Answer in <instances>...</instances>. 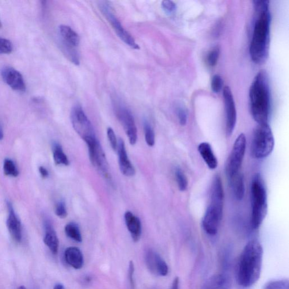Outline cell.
I'll return each instance as SVG.
<instances>
[{"label":"cell","instance_id":"9c48e42d","mask_svg":"<svg viewBox=\"0 0 289 289\" xmlns=\"http://www.w3.org/2000/svg\"><path fill=\"white\" fill-rule=\"evenodd\" d=\"M59 33L64 54L72 63L79 65L80 59L77 48L80 44V38L78 34L70 27L66 25L59 27Z\"/></svg>","mask_w":289,"mask_h":289},{"label":"cell","instance_id":"ac0fdd59","mask_svg":"<svg viewBox=\"0 0 289 289\" xmlns=\"http://www.w3.org/2000/svg\"><path fill=\"white\" fill-rule=\"evenodd\" d=\"M124 220L133 240L139 241L142 232V223L140 219L131 212L127 211L124 214Z\"/></svg>","mask_w":289,"mask_h":289},{"label":"cell","instance_id":"2e32d148","mask_svg":"<svg viewBox=\"0 0 289 289\" xmlns=\"http://www.w3.org/2000/svg\"><path fill=\"white\" fill-rule=\"evenodd\" d=\"M7 206L9 211L6 223L7 229H8L11 236L14 240L20 243L22 239V228L21 221L15 212L12 204L9 202H7Z\"/></svg>","mask_w":289,"mask_h":289},{"label":"cell","instance_id":"5bb4252c","mask_svg":"<svg viewBox=\"0 0 289 289\" xmlns=\"http://www.w3.org/2000/svg\"><path fill=\"white\" fill-rule=\"evenodd\" d=\"M144 259L147 267L152 273L159 276H166L168 275V265L163 259L154 251L147 250Z\"/></svg>","mask_w":289,"mask_h":289},{"label":"cell","instance_id":"1f68e13d","mask_svg":"<svg viewBox=\"0 0 289 289\" xmlns=\"http://www.w3.org/2000/svg\"><path fill=\"white\" fill-rule=\"evenodd\" d=\"M224 85L223 80L219 75H215L211 81V89L213 92L218 93L222 90Z\"/></svg>","mask_w":289,"mask_h":289},{"label":"cell","instance_id":"7bdbcfd3","mask_svg":"<svg viewBox=\"0 0 289 289\" xmlns=\"http://www.w3.org/2000/svg\"><path fill=\"white\" fill-rule=\"evenodd\" d=\"M2 28V23L1 20H0V29Z\"/></svg>","mask_w":289,"mask_h":289},{"label":"cell","instance_id":"836d02e7","mask_svg":"<svg viewBox=\"0 0 289 289\" xmlns=\"http://www.w3.org/2000/svg\"><path fill=\"white\" fill-rule=\"evenodd\" d=\"M162 7L165 12L169 14H173L176 9V5L174 2L165 0L162 2Z\"/></svg>","mask_w":289,"mask_h":289},{"label":"cell","instance_id":"ab89813d","mask_svg":"<svg viewBox=\"0 0 289 289\" xmlns=\"http://www.w3.org/2000/svg\"><path fill=\"white\" fill-rule=\"evenodd\" d=\"M3 136H4V134H3V128L2 125H0V141L3 140Z\"/></svg>","mask_w":289,"mask_h":289},{"label":"cell","instance_id":"8d00e7d4","mask_svg":"<svg viewBox=\"0 0 289 289\" xmlns=\"http://www.w3.org/2000/svg\"><path fill=\"white\" fill-rule=\"evenodd\" d=\"M134 272H135V267H134V263H133V261H130L129 264V269H128V279L129 280V283L131 284V286L132 289L134 288Z\"/></svg>","mask_w":289,"mask_h":289},{"label":"cell","instance_id":"4fadbf2b","mask_svg":"<svg viewBox=\"0 0 289 289\" xmlns=\"http://www.w3.org/2000/svg\"><path fill=\"white\" fill-rule=\"evenodd\" d=\"M116 115L124 128L129 143L134 145L138 140V130L134 116L127 108L119 105L116 107Z\"/></svg>","mask_w":289,"mask_h":289},{"label":"cell","instance_id":"7a4b0ae2","mask_svg":"<svg viewBox=\"0 0 289 289\" xmlns=\"http://www.w3.org/2000/svg\"><path fill=\"white\" fill-rule=\"evenodd\" d=\"M263 248L256 240L249 242L242 251L236 269L237 284L243 288L253 286L260 278Z\"/></svg>","mask_w":289,"mask_h":289},{"label":"cell","instance_id":"cb8c5ba5","mask_svg":"<svg viewBox=\"0 0 289 289\" xmlns=\"http://www.w3.org/2000/svg\"><path fill=\"white\" fill-rule=\"evenodd\" d=\"M53 159L57 165L68 166L69 161L64 154L62 147L58 143H55L53 145Z\"/></svg>","mask_w":289,"mask_h":289},{"label":"cell","instance_id":"d6986e66","mask_svg":"<svg viewBox=\"0 0 289 289\" xmlns=\"http://www.w3.org/2000/svg\"><path fill=\"white\" fill-rule=\"evenodd\" d=\"M45 235L44 242L53 254L58 253L59 240L56 231L50 222L47 220L44 223Z\"/></svg>","mask_w":289,"mask_h":289},{"label":"cell","instance_id":"277c9868","mask_svg":"<svg viewBox=\"0 0 289 289\" xmlns=\"http://www.w3.org/2000/svg\"><path fill=\"white\" fill-rule=\"evenodd\" d=\"M224 193L221 178L216 176L210 191V204L204 213L202 227L206 233L215 235L218 232L223 215Z\"/></svg>","mask_w":289,"mask_h":289},{"label":"cell","instance_id":"52a82bcc","mask_svg":"<svg viewBox=\"0 0 289 289\" xmlns=\"http://www.w3.org/2000/svg\"><path fill=\"white\" fill-rule=\"evenodd\" d=\"M71 120L74 130L86 143L97 139L93 125L81 106L72 108Z\"/></svg>","mask_w":289,"mask_h":289},{"label":"cell","instance_id":"e0dca14e","mask_svg":"<svg viewBox=\"0 0 289 289\" xmlns=\"http://www.w3.org/2000/svg\"><path fill=\"white\" fill-rule=\"evenodd\" d=\"M117 150L121 173L125 176H134L136 173V170L128 159L125 144L122 139L120 138L117 141Z\"/></svg>","mask_w":289,"mask_h":289},{"label":"cell","instance_id":"f35d334b","mask_svg":"<svg viewBox=\"0 0 289 289\" xmlns=\"http://www.w3.org/2000/svg\"><path fill=\"white\" fill-rule=\"evenodd\" d=\"M170 289H179V279L178 277L173 280Z\"/></svg>","mask_w":289,"mask_h":289},{"label":"cell","instance_id":"7c38bea8","mask_svg":"<svg viewBox=\"0 0 289 289\" xmlns=\"http://www.w3.org/2000/svg\"><path fill=\"white\" fill-rule=\"evenodd\" d=\"M224 108L226 113V131L228 136L233 134L237 122V111L232 92L229 87L223 89Z\"/></svg>","mask_w":289,"mask_h":289},{"label":"cell","instance_id":"d6a6232c","mask_svg":"<svg viewBox=\"0 0 289 289\" xmlns=\"http://www.w3.org/2000/svg\"><path fill=\"white\" fill-rule=\"evenodd\" d=\"M55 213L57 216L61 219L66 218L67 211L65 203L63 201H60L57 203L55 208Z\"/></svg>","mask_w":289,"mask_h":289},{"label":"cell","instance_id":"83f0119b","mask_svg":"<svg viewBox=\"0 0 289 289\" xmlns=\"http://www.w3.org/2000/svg\"><path fill=\"white\" fill-rule=\"evenodd\" d=\"M144 138L148 146H153L155 144V134L153 128L148 121H144Z\"/></svg>","mask_w":289,"mask_h":289},{"label":"cell","instance_id":"484cf974","mask_svg":"<svg viewBox=\"0 0 289 289\" xmlns=\"http://www.w3.org/2000/svg\"><path fill=\"white\" fill-rule=\"evenodd\" d=\"M174 175L178 189L182 192L186 191L188 188V181L183 171L180 168H177L174 172Z\"/></svg>","mask_w":289,"mask_h":289},{"label":"cell","instance_id":"e575fe53","mask_svg":"<svg viewBox=\"0 0 289 289\" xmlns=\"http://www.w3.org/2000/svg\"><path fill=\"white\" fill-rule=\"evenodd\" d=\"M107 135L110 145H111L113 150L114 151H116L117 147V141L115 132H114L112 128L109 127L108 128Z\"/></svg>","mask_w":289,"mask_h":289},{"label":"cell","instance_id":"5b68a950","mask_svg":"<svg viewBox=\"0 0 289 289\" xmlns=\"http://www.w3.org/2000/svg\"><path fill=\"white\" fill-rule=\"evenodd\" d=\"M252 217L251 225L254 230L260 228L267 214V195L264 181L260 173L253 178L251 185Z\"/></svg>","mask_w":289,"mask_h":289},{"label":"cell","instance_id":"ba28073f","mask_svg":"<svg viewBox=\"0 0 289 289\" xmlns=\"http://www.w3.org/2000/svg\"><path fill=\"white\" fill-rule=\"evenodd\" d=\"M246 149V138L244 134L235 140L232 149L226 164V174L229 180L239 173Z\"/></svg>","mask_w":289,"mask_h":289},{"label":"cell","instance_id":"b9f144b4","mask_svg":"<svg viewBox=\"0 0 289 289\" xmlns=\"http://www.w3.org/2000/svg\"><path fill=\"white\" fill-rule=\"evenodd\" d=\"M17 289H26V288L24 286H21L19 287Z\"/></svg>","mask_w":289,"mask_h":289},{"label":"cell","instance_id":"4dcf8cb0","mask_svg":"<svg viewBox=\"0 0 289 289\" xmlns=\"http://www.w3.org/2000/svg\"><path fill=\"white\" fill-rule=\"evenodd\" d=\"M13 51V45L11 42L4 38L0 37V55L10 54Z\"/></svg>","mask_w":289,"mask_h":289},{"label":"cell","instance_id":"3957f363","mask_svg":"<svg viewBox=\"0 0 289 289\" xmlns=\"http://www.w3.org/2000/svg\"><path fill=\"white\" fill-rule=\"evenodd\" d=\"M251 113L258 124H267L271 112V92L268 76L260 70L255 77L249 92Z\"/></svg>","mask_w":289,"mask_h":289},{"label":"cell","instance_id":"7402d4cb","mask_svg":"<svg viewBox=\"0 0 289 289\" xmlns=\"http://www.w3.org/2000/svg\"><path fill=\"white\" fill-rule=\"evenodd\" d=\"M64 259L66 263L76 269H80L83 267L84 258L83 254L77 247H70L67 248L64 252Z\"/></svg>","mask_w":289,"mask_h":289},{"label":"cell","instance_id":"603a6c76","mask_svg":"<svg viewBox=\"0 0 289 289\" xmlns=\"http://www.w3.org/2000/svg\"><path fill=\"white\" fill-rule=\"evenodd\" d=\"M230 180L235 199L238 201L242 200L245 195V184L242 174L238 173Z\"/></svg>","mask_w":289,"mask_h":289},{"label":"cell","instance_id":"74e56055","mask_svg":"<svg viewBox=\"0 0 289 289\" xmlns=\"http://www.w3.org/2000/svg\"><path fill=\"white\" fill-rule=\"evenodd\" d=\"M39 173L42 177L47 178L49 176L48 171L43 166H40L39 169Z\"/></svg>","mask_w":289,"mask_h":289},{"label":"cell","instance_id":"ffe728a7","mask_svg":"<svg viewBox=\"0 0 289 289\" xmlns=\"http://www.w3.org/2000/svg\"><path fill=\"white\" fill-rule=\"evenodd\" d=\"M201 289H231L230 278L226 274H216L210 277Z\"/></svg>","mask_w":289,"mask_h":289},{"label":"cell","instance_id":"4316f807","mask_svg":"<svg viewBox=\"0 0 289 289\" xmlns=\"http://www.w3.org/2000/svg\"><path fill=\"white\" fill-rule=\"evenodd\" d=\"M3 172L5 175L13 177L18 176L19 172L14 162L10 159H5L3 165Z\"/></svg>","mask_w":289,"mask_h":289},{"label":"cell","instance_id":"8fae6325","mask_svg":"<svg viewBox=\"0 0 289 289\" xmlns=\"http://www.w3.org/2000/svg\"><path fill=\"white\" fill-rule=\"evenodd\" d=\"M92 165L106 180H111L107 159L100 142L97 139L87 144Z\"/></svg>","mask_w":289,"mask_h":289},{"label":"cell","instance_id":"9a60e30c","mask_svg":"<svg viewBox=\"0 0 289 289\" xmlns=\"http://www.w3.org/2000/svg\"><path fill=\"white\" fill-rule=\"evenodd\" d=\"M1 75L3 81L8 85L11 89L25 92L26 86L24 77L20 72L10 66L3 67Z\"/></svg>","mask_w":289,"mask_h":289},{"label":"cell","instance_id":"d590c367","mask_svg":"<svg viewBox=\"0 0 289 289\" xmlns=\"http://www.w3.org/2000/svg\"><path fill=\"white\" fill-rule=\"evenodd\" d=\"M177 116L178 121L181 125H186L188 121V113L184 108H179L177 110Z\"/></svg>","mask_w":289,"mask_h":289},{"label":"cell","instance_id":"f546056e","mask_svg":"<svg viewBox=\"0 0 289 289\" xmlns=\"http://www.w3.org/2000/svg\"><path fill=\"white\" fill-rule=\"evenodd\" d=\"M220 55L219 47H215L208 53L207 56V63L209 66L214 67L218 63Z\"/></svg>","mask_w":289,"mask_h":289},{"label":"cell","instance_id":"f1b7e54d","mask_svg":"<svg viewBox=\"0 0 289 289\" xmlns=\"http://www.w3.org/2000/svg\"><path fill=\"white\" fill-rule=\"evenodd\" d=\"M264 289H289L288 280H279L270 281L266 284Z\"/></svg>","mask_w":289,"mask_h":289},{"label":"cell","instance_id":"44dd1931","mask_svg":"<svg viewBox=\"0 0 289 289\" xmlns=\"http://www.w3.org/2000/svg\"><path fill=\"white\" fill-rule=\"evenodd\" d=\"M198 150L208 168L211 170L216 169L218 166V161L211 144L206 142L202 143L198 147Z\"/></svg>","mask_w":289,"mask_h":289},{"label":"cell","instance_id":"8992f818","mask_svg":"<svg viewBox=\"0 0 289 289\" xmlns=\"http://www.w3.org/2000/svg\"><path fill=\"white\" fill-rule=\"evenodd\" d=\"M275 146V139L268 123L258 124L251 144V154L256 159H263L271 154Z\"/></svg>","mask_w":289,"mask_h":289},{"label":"cell","instance_id":"30bf717a","mask_svg":"<svg viewBox=\"0 0 289 289\" xmlns=\"http://www.w3.org/2000/svg\"><path fill=\"white\" fill-rule=\"evenodd\" d=\"M99 7H100L101 12L103 13L106 20L112 25L114 31H115L116 35L118 36L120 39L131 48L139 49V45L136 43L135 39L130 35V33H128L123 26L121 25L120 21L117 20L116 17L114 15L112 7H110L108 3L106 2H102Z\"/></svg>","mask_w":289,"mask_h":289},{"label":"cell","instance_id":"60d3db41","mask_svg":"<svg viewBox=\"0 0 289 289\" xmlns=\"http://www.w3.org/2000/svg\"><path fill=\"white\" fill-rule=\"evenodd\" d=\"M53 289H64L63 285L61 284H58L55 285Z\"/></svg>","mask_w":289,"mask_h":289},{"label":"cell","instance_id":"6da1fadb","mask_svg":"<svg viewBox=\"0 0 289 289\" xmlns=\"http://www.w3.org/2000/svg\"><path fill=\"white\" fill-rule=\"evenodd\" d=\"M253 2L257 17L250 46V55L254 63L261 64L267 60L269 56L271 20L269 1L257 0Z\"/></svg>","mask_w":289,"mask_h":289},{"label":"cell","instance_id":"d4e9b609","mask_svg":"<svg viewBox=\"0 0 289 289\" xmlns=\"http://www.w3.org/2000/svg\"><path fill=\"white\" fill-rule=\"evenodd\" d=\"M64 231L68 237L77 242H82L81 230L77 223L71 222L68 223L64 228Z\"/></svg>","mask_w":289,"mask_h":289}]
</instances>
